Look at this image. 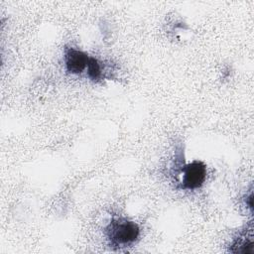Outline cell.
Returning a JSON list of instances; mask_svg holds the SVG:
<instances>
[{
  "label": "cell",
  "instance_id": "6da1fadb",
  "mask_svg": "<svg viewBox=\"0 0 254 254\" xmlns=\"http://www.w3.org/2000/svg\"><path fill=\"white\" fill-rule=\"evenodd\" d=\"M111 246L126 247L134 243L140 234L139 225L126 218H114L105 229Z\"/></svg>",
  "mask_w": 254,
  "mask_h": 254
},
{
  "label": "cell",
  "instance_id": "7a4b0ae2",
  "mask_svg": "<svg viewBox=\"0 0 254 254\" xmlns=\"http://www.w3.org/2000/svg\"><path fill=\"white\" fill-rule=\"evenodd\" d=\"M182 188L195 190L201 187L206 178V166L201 161H193L183 169Z\"/></svg>",
  "mask_w": 254,
  "mask_h": 254
},
{
  "label": "cell",
  "instance_id": "3957f363",
  "mask_svg": "<svg viewBox=\"0 0 254 254\" xmlns=\"http://www.w3.org/2000/svg\"><path fill=\"white\" fill-rule=\"evenodd\" d=\"M89 57L82 51L67 48L64 55V63L66 70L73 74H78L87 66Z\"/></svg>",
  "mask_w": 254,
  "mask_h": 254
},
{
  "label": "cell",
  "instance_id": "277c9868",
  "mask_svg": "<svg viewBox=\"0 0 254 254\" xmlns=\"http://www.w3.org/2000/svg\"><path fill=\"white\" fill-rule=\"evenodd\" d=\"M87 75L91 80H98L102 76V67L99 61L89 57L87 64Z\"/></svg>",
  "mask_w": 254,
  "mask_h": 254
}]
</instances>
